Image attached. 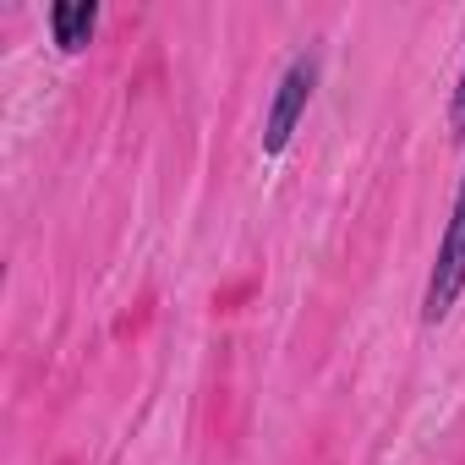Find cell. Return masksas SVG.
I'll return each mask as SVG.
<instances>
[{"label":"cell","instance_id":"cell-4","mask_svg":"<svg viewBox=\"0 0 465 465\" xmlns=\"http://www.w3.org/2000/svg\"><path fill=\"white\" fill-rule=\"evenodd\" d=\"M449 137H454V143H465V66H460L454 94H449Z\"/></svg>","mask_w":465,"mask_h":465},{"label":"cell","instance_id":"cell-2","mask_svg":"<svg viewBox=\"0 0 465 465\" xmlns=\"http://www.w3.org/2000/svg\"><path fill=\"white\" fill-rule=\"evenodd\" d=\"M318 77H323V61H318V55H296V61L280 72L274 99H269V115H263V153H269V159H280V153L291 148V137H296V126H302L312 94H318Z\"/></svg>","mask_w":465,"mask_h":465},{"label":"cell","instance_id":"cell-1","mask_svg":"<svg viewBox=\"0 0 465 465\" xmlns=\"http://www.w3.org/2000/svg\"><path fill=\"white\" fill-rule=\"evenodd\" d=\"M465 296V175L454 186V203H449V219H443V236H438V252H432V269H427V291H421V323L438 329Z\"/></svg>","mask_w":465,"mask_h":465},{"label":"cell","instance_id":"cell-3","mask_svg":"<svg viewBox=\"0 0 465 465\" xmlns=\"http://www.w3.org/2000/svg\"><path fill=\"white\" fill-rule=\"evenodd\" d=\"M94 28H99L94 0H61V6H50V34H55L61 55H83L94 45Z\"/></svg>","mask_w":465,"mask_h":465}]
</instances>
